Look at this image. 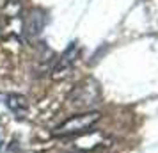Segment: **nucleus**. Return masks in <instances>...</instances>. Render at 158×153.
Here are the masks:
<instances>
[{
    "label": "nucleus",
    "mask_w": 158,
    "mask_h": 153,
    "mask_svg": "<svg viewBox=\"0 0 158 153\" xmlns=\"http://www.w3.org/2000/svg\"><path fill=\"white\" fill-rule=\"evenodd\" d=\"M101 114L96 112V110H87V112H82V114H75V116L68 117L64 123H60L53 130V135L57 137H71V135H82V134H87L91 132L94 125L100 121Z\"/></svg>",
    "instance_id": "1"
},
{
    "label": "nucleus",
    "mask_w": 158,
    "mask_h": 153,
    "mask_svg": "<svg viewBox=\"0 0 158 153\" xmlns=\"http://www.w3.org/2000/svg\"><path fill=\"white\" fill-rule=\"evenodd\" d=\"M98 100H100V87L94 80H87L80 84L68 98V102L75 105V109H89V107L96 105Z\"/></svg>",
    "instance_id": "2"
},
{
    "label": "nucleus",
    "mask_w": 158,
    "mask_h": 153,
    "mask_svg": "<svg viewBox=\"0 0 158 153\" xmlns=\"http://www.w3.org/2000/svg\"><path fill=\"white\" fill-rule=\"evenodd\" d=\"M77 55H78V45L71 43L64 50V53L60 55V59L57 61V64L53 68V75L55 77H64V75H68V71L71 70V66L77 61Z\"/></svg>",
    "instance_id": "3"
},
{
    "label": "nucleus",
    "mask_w": 158,
    "mask_h": 153,
    "mask_svg": "<svg viewBox=\"0 0 158 153\" xmlns=\"http://www.w3.org/2000/svg\"><path fill=\"white\" fill-rule=\"evenodd\" d=\"M2 98H4V103L7 105V109L11 110L16 117L23 119V117L27 116V112H29V103H27V100H25L23 96H20V95H4Z\"/></svg>",
    "instance_id": "4"
},
{
    "label": "nucleus",
    "mask_w": 158,
    "mask_h": 153,
    "mask_svg": "<svg viewBox=\"0 0 158 153\" xmlns=\"http://www.w3.org/2000/svg\"><path fill=\"white\" fill-rule=\"evenodd\" d=\"M44 22H46L44 13L43 11H39V9H34V11L30 13L27 23H25V30H27V34H29V36H37V34L43 30Z\"/></svg>",
    "instance_id": "5"
},
{
    "label": "nucleus",
    "mask_w": 158,
    "mask_h": 153,
    "mask_svg": "<svg viewBox=\"0 0 158 153\" xmlns=\"http://www.w3.org/2000/svg\"><path fill=\"white\" fill-rule=\"evenodd\" d=\"M0 153H9L6 148H4V144H0Z\"/></svg>",
    "instance_id": "6"
}]
</instances>
